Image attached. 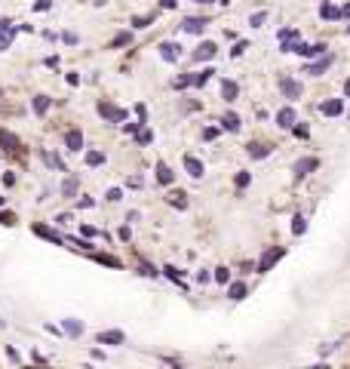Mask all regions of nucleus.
Segmentation results:
<instances>
[{
    "mask_svg": "<svg viewBox=\"0 0 350 369\" xmlns=\"http://www.w3.org/2000/svg\"><path fill=\"white\" fill-rule=\"evenodd\" d=\"M34 234H40V237H46L49 243H62V237L55 234V231H49V228H43V225H34Z\"/></svg>",
    "mask_w": 350,
    "mask_h": 369,
    "instance_id": "18",
    "label": "nucleus"
},
{
    "mask_svg": "<svg viewBox=\"0 0 350 369\" xmlns=\"http://www.w3.org/2000/svg\"><path fill=\"white\" fill-rule=\"evenodd\" d=\"M347 31H350V28H347Z\"/></svg>",
    "mask_w": 350,
    "mask_h": 369,
    "instance_id": "47",
    "label": "nucleus"
},
{
    "mask_svg": "<svg viewBox=\"0 0 350 369\" xmlns=\"http://www.w3.org/2000/svg\"><path fill=\"white\" fill-rule=\"evenodd\" d=\"M151 22H154V15H138V19H132V25H135V28H147Z\"/></svg>",
    "mask_w": 350,
    "mask_h": 369,
    "instance_id": "29",
    "label": "nucleus"
},
{
    "mask_svg": "<svg viewBox=\"0 0 350 369\" xmlns=\"http://www.w3.org/2000/svg\"><path fill=\"white\" fill-rule=\"evenodd\" d=\"M99 345H123V332H117V329L99 332Z\"/></svg>",
    "mask_w": 350,
    "mask_h": 369,
    "instance_id": "12",
    "label": "nucleus"
},
{
    "mask_svg": "<svg viewBox=\"0 0 350 369\" xmlns=\"http://www.w3.org/2000/svg\"><path fill=\"white\" fill-rule=\"evenodd\" d=\"M49 3H52V0H37V6H34V9H49Z\"/></svg>",
    "mask_w": 350,
    "mask_h": 369,
    "instance_id": "42",
    "label": "nucleus"
},
{
    "mask_svg": "<svg viewBox=\"0 0 350 369\" xmlns=\"http://www.w3.org/2000/svg\"><path fill=\"white\" fill-rule=\"evenodd\" d=\"M243 49H246V40H239V43L233 46V56H243Z\"/></svg>",
    "mask_w": 350,
    "mask_h": 369,
    "instance_id": "41",
    "label": "nucleus"
},
{
    "mask_svg": "<svg viewBox=\"0 0 350 369\" xmlns=\"http://www.w3.org/2000/svg\"><path fill=\"white\" fill-rule=\"evenodd\" d=\"M264 19H267V12H255V15H252V19H249V25H255V28H258V25H261Z\"/></svg>",
    "mask_w": 350,
    "mask_h": 369,
    "instance_id": "35",
    "label": "nucleus"
},
{
    "mask_svg": "<svg viewBox=\"0 0 350 369\" xmlns=\"http://www.w3.org/2000/svg\"><path fill=\"white\" fill-rule=\"evenodd\" d=\"M62 194H65V197H74V194H77V175H71V179H65V185H62Z\"/></svg>",
    "mask_w": 350,
    "mask_h": 369,
    "instance_id": "23",
    "label": "nucleus"
},
{
    "mask_svg": "<svg viewBox=\"0 0 350 369\" xmlns=\"http://www.w3.org/2000/svg\"><path fill=\"white\" fill-rule=\"evenodd\" d=\"M344 93H347V96H350V80H347V83H344Z\"/></svg>",
    "mask_w": 350,
    "mask_h": 369,
    "instance_id": "45",
    "label": "nucleus"
},
{
    "mask_svg": "<svg viewBox=\"0 0 350 369\" xmlns=\"http://www.w3.org/2000/svg\"><path fill=\"white\" fill-rule=\"evenodd\" d=\"M320 15H323V19H341V9L332 6V3H323L320 6Z\"/></svg>",
    "mask_w": 350,
    "mask_h": 369,
    "instance_id": "21",
    "label": "nucleus"
},
{
    "mask_svg": "<svg viewBox=\"0 0 350 369\" xmlns=\"http://www.w3.org/2000/svg\"><path fill=\"white\" fill-rule=\"evenodd\" d=\"M212 56H215V43H212V40L200 43V46L194 49V59H197V62H203V59H212Z\"/></svg>",
    "mask_w": 350,
    "mask_h": 369,
    "instance_id": "10",
    "label": "nucleus"
},
{
    "mask_svg": "<svg viewBox=\"0 0 350 369\" xmlns=\"http://www.w3.org/2000/svg\"><path fill=\"white\" fill-rule=\"evenodd\" d=\"M120 197H123V191H120V188H111V191H108V200H111V203H117Z\"/></svg>",
    "mask_w": 350,
    "mask_h": 369,
    "instance_id": "34",
    "label": "nucleus"
},
{
    "mask_svg": "<svg viewBox=\"0 0 350 369\" xmlns=\"http://www.w3.org/2000/svg\"><path fill=\"white\" fill-rule=\"evenodd\" d=\"M243 295H246V286H243V283H233V286H231V298H233V302H239Z\"/></svg>",
    "mask_w": 350,
    "mask_h": 369,
    "instance_id": "27",
    "label": "nucleus"
},
{
    "mask_svg": "<svg viewBox=\"0 0 350 369\" xmlns=\"http://www.w3.org/2000/svg\"><path fill=\"white\" fill-rule=\"evenodd\" d=\"M0 148L3 151H18V138L9 129H0Z\"/></svg>",
    "mask_w": 350,
    "mask_h": 369,
    "instance_id": "11",
    "label": "nucleus"
},
{
    "mask_svg": "<svg viewBox=\"0 0 350 369\" xmlns=\"http://www.w3.org/2000/svg\"><path fill=\"white\" fill-rule=\"evenodd\" d=\"M86 163L89 166H102L105 163V154L102 151H86Z\"/></svg>",
    "mask_w": 350,
    "mask_h": 369,
    "instance_id": "25",
    "label": "nucleus"
},
{
    "mask_svg": "<svg viewBox=\"0 0 350 369\" xmlns=\"http://www.w3.org/2000/svg\"><path fill=\"white\" fill-rule=\"evenodd\" d=\"M295 135H298V138H307L310 132H307V126H295Z\"/></svg>",
    "mask_w": 350,
    "mask_h": 369,
    "instance_id": "40",
    "label": "nucleus"
},
{
    "mask_svg": "<svg viewBox=\"0 0 350 369\" xmlns=\"http://www.w3.org/2000/svg\"><path fill=\"white\" fill-rule=\"evenodd\" d=\"M249 157H252V160H261V157H267L270 154V145H264V142H249Z\"/></svg>",
    "mask_w": 350,
    "mask_h": 369,
    "instance_id": "7",
    "label": "nucleus"
},
{
    "mask_svg": "<svg viewBox=\"0 0 350 369\" xmlns=\"http://www.w3.org/2000/svg\"><path fill=\"white\" fill-rule=\"evenodd\" d=\"M292 123H295V111H292V108H283V111H276V126L289 129Z\"/></svg>",
    "mask_w": 350,
    "mask_h": 369,
    "instance_id": "13",
    "label": "nucleus"
},
{
    "mask_svg": "<svg viewBox=\"0 0 350 369\" xmlns=\"http://www.w3.org/2000/svg\"><path fill=\"white\" fill-rule=\"evenodd\" d=\"M280 90H283L286 99H298L301 96V86L295 83V80H289V77H280Z\"/></svg>",
    "mask_w": 350,
    "mask_h": 369,
    "instance_id": "5",
    "label": "nucleus"
},
{
    "mask_svg": "<svg viewBox=\"0 0 350 369\" xmlns=\"http://www.w3.org/2000/svg\"><path fill=\"white\" fill-rule=\"evenodd\" d=\"M62 40H65V43H71V46H74V43H77V34H71V31H68V34H62Z\"/></svg>",
    "mask_w": 350,
    "mask_h": 369,
    "instance_id": "39",
    "label": "nucleus"
},
{
    "mask_svg": "<svg viewBox=\"0 0 350 369\" xmlns=\"http://www.w3.org/2000/svg\"><path fill=\"white\" fill-rule=\"evenodd\" d=\"M212 74H215L212 68H203V74H194V77H191V86H203V83H206Z\"/></svg>",
    "mask_w": 350,
    "mask_h": 369,
    "instance_id": "24",
    "label": "nucleus"
},
{
    "mask_svg": "<svg viewBox=\"0 0 350 369\" xmlns=\"http://www.w3.org/2000/svg\"><path fill=\"white\" fill-rule=\"evenodd\" d=\"M341 15H347V19H350V3H344V6H341Z\"/></svg>",
    "mask_w": 350,
    "mask_h": 369,
    "instance_id": "44",
    "label": "nucleus"
},
{
    "mask_svg": "<svg viewBox=\"0 0 350 369\" xmlns=\"http://www.w3.org/2000/svg\"><path fill=\"white\" fill-rule=\"evenodd\" d=\"M123 43H129V34H117L114 37V46H123Z\"/></svg>",
    "mask_w": 350,
    "mask_h": 369,
    "instance_id": "38",
    "label": "nucleus"
},
{
    "mask_svg": "<svg viewBox=\"0 0 350 369\" xmlns=\"http://www.w3.org/2000/svg\"><path fill=\"white\" fill-rule=\"evenodd\" d=\"M65 145H68L71 151H80V148H83V132H80V129H68Z\"/></svg>",
    "mask_w": 350,
    "mask_h": 369,
    "instance_id": "9",
    "label": "nucleus"
},
{
    "mask_svg": "<svg viewBox=\"0 0 350 369\" xmlns=\"http://www.w3.org/2000/svg\"><path fill=\"white\" fill-rule=\"evenodd\" d=\"M46 111H49V96H37V99H34V114L43 117Z\"/></svg>",
    "mask_w": 350,
    "mask_h": 369,
    "instance_id": "20",
    "label": "nucleus"
},
{
    "mask_svg": "<svg viewBox=\"0 0 350 369\" xmlns=\"http://www.w3.org/2000/svg\"><path fill=\"white\" fill-rule=\"evenodd\" d=\"M280 255H283V249H280V246H270V249L261 255V261H258V271H267V268H270V265H273V261L280 258Z\"/></svg>",
    "mask_w": 350,
    "mask_h": 369,
    "instance_id": "2",
    "label": "nucleus"
},
{
    "mask_svg": "<svg viewBox=\"0 0 350 369\" xmlns=\"http://www.w3.org/2000/svg\"><path fill=\"white\" fill-rule=\"evenodd\" d=\"M221 126H225V129H231V132H236V129H239V117H236L233 111H228L225 117H221Z\"/></svg>",
    "mask_w": 350,
    "mask_h": 369,
    "instance_id": "16",
    "label": "nucleus"
},
{
    "mask_svg": "<svg viewBox=\"0 0 350 369\" xmlns=\"http://www.w3.org/2000/svg\"><path fill=\"white\" fill-rule=\"evenodd\" d=\"M184 169H188V175H194V179H200V175H203V163L197 160V157H184Z\"/></svg>",
    "mask_w": 350,
    "mask_h": 369,
    "instance_id": "14",
    "label": "nucleus"
},
{
    "mask_svg": "<svg viewBox=\"0 0 350 369\" xmlns=\"http://www.w3.org/2000/svg\"><path fill=\"white\" fill-rule=\"evenodd\" d=\"M43 157H46V163H49V166H55V169H65L62 157H55V154H43Z\"/></svg>",
    "mask_w": 350,
    "mask_h": 369,
    "instance_id": "28",
    "label": "nucleus"
},
{
    "mask_svg": "<svg viewBox=\"0 0 350 369\" xmlns=\"http://www.w3.org/2000/svg\"><path fill=\"white\" fill-rule=\"evenodd\" d=\"M138 142H141V145H151V142H154V135L144 129V132H138Z\"/></svg>",
    "mask_w": 350,
    "mask_h": 369,
    "instance_id": "36",
    "label": "nucleus"
},
{
    "mask_svg": "<svg viewBox=\"0 0 350 369\" xmlns=\"http://www.w3.org/2000/svg\"><path fill=\"white\" fill-rule=\"evenodd\" d=\"M197 3H206V0H197Z\"/></svg>",
    "mask_w": 350,
    "mask_h": 369,
    "instance_id": "46",
    "label": "nucleus"
},
{
    "mask_svg": "<svg viewBox=\"0 0 350 369\" xmlns=\"http://www.w3.org/2000/svg\"><path fill=\"white\" fill-rule=\"evenodd\" d=\"M172 179H175V175H172V169H169V166H166V163L160 160V163H157V182H160V185H172Z\"/></svg>",
    "mask_w": 350,
    "mask_h": 369,
    "instance_id": "15",
    "label": "nucleus"
},
{
    "mask_svg": "<svg viewBox=\"0 0 350 369\" xmlns=\"http://www.w3.org/2000/svg\"><path fill=\"white\" fill-rule=\"evenodd\" d=\"M184 86H191V74H181V77L175 80V90H184Z\"/></svg>",
    "mask_w": 350,
    "mask_h": 369,
    "instance_id": "32",
    "label": "nucleus"
},
{
    "mask_svg": "<svg viewBox=\"0 0 350 369\" xmlns=\"http://www.w3.org/2000/svg\"><path fill=\"white\" fill-rule=\"evenodd\" d=\"M215 280H218V283H228V268H218L215 271Z\"/></svg>",
    "mask_w": 350,
    "mask_h": 369,
    "instance_id": "37",
    "label": "nucleus"
},
{
    "mask_svg": "<svg viewBox=\"0 0 350 369\" xmlns=\"http://www.w3.org/2000/svg\"><path fill=\"white\" fill-rule=\"evenodd\" d=\"M169 203L178 206V209H184V206H188V194H184V191H172V194H169Z\"/></svg>",
    "mask_w": 350,
    "mask_h": 369,
    "instance_id": "22",
    "label": "nucleus"
},
{
    "mask_svg": "<svg viewBox=\"0 0 350 369\" xmlns=\"http://www.w3.org/2000/svg\"><path fill=\"white\" fill-rule=\"evenodd\" d=\"M320 111H323L326 117H338V114L344 111V102H341V99H329V102L320 105Z\"/></svg>",
    "mask_w": 350,
    "mask_h": 369,
    "instance_id": "3",
    "label": "nucleus"
},
{
    "mask_svg": "<svg viewBox=\"0 0 350 369\" xmlns=\"http://www.w3.org/2000/svg\"><path fill=\"white\" fill-rule=\"evenodd\" d=\"M175 6V0H163V9H172Z\"/></svg>",
    "mask_w": 350,
    "mask_h": 369,
    "instance_id": "43",
    "label": "nucleus"
},
{
    "mask_svg": "<svg viewBox=\"0 0 350 369\" xmlns=\"http://www.w3.org/2000/svg\"><path fill=\"white\" fill-rule=\"evenodd\" d=\"M65 332H68V336H80V332H83V323H77V320H65Z\"/></svg>",
    "mask_w": 350,
    "mask_h": 369,
    "instance_id": "26",
    "label": "nucleus"
},
{
    "mask_svg": "<svg viewBox=\"0 0 350 369\" xmlns=\"http://www.w3.org/2000/svg\"><path fill=\"white\" fill-rule=\"evenodd\" d=\"M292 231H295V234H304V231H307V222L298 216V219H295V225H292Z\"/></svg>",
    "mask_w": 350,
    "mask_h": 369,
    "instance_id": "30",
    "label": "nucleus"
},
{
    "mask_svg": "<svg viewBox=\"0 0 350 369\" xmlns=\"http://www.w3.org/2000/svg\"><path fill=\"white\" fill-rule=\"evenodd\" d=\"M178 49H181V46H175L172 40H166V43H160V56H163L166 62H178V56H181Z\"/></svg>",
    "mask_w": 350,
    "mask_h": 369,
    "instance_id": "6",
    "label": "nucleus"
},
{
    "mask_svg": "<svg viewBox=\"0 0 350 369\" xmlns=\"http://www.w3.org/2000/svg\"><path fill=\"white\" fill-rule=\"evenodd\" d=\"M12 34H15V31H6V34H0V49H6V46L12 43Z\"/></svg>",
    "mask_w": 350,
    "mask_h": 369,
    "instance_id": "31",
    "label": "nucleus"
},
{
    "mask_svg": "<svg viewBox=\"0 0 350 369\" xmlns=\"http://www.w3.org/2000/svg\"><path fill=\"white\" fill-rule=\"evenodd\" d=\"M99 114H102L105 120H111V123H120V120L126 117V111L114 108V105H108V102H99Z\"/></svg>",
    "mask_w": 350,
    "mask_h": 369,
    "instance_id": "1",
    "label": "nucleus"
},
{
    "mask_svg": "<svg viewBox=\"0 0 350 369\" xmlns=\"http://www.w3.org/2000/svg\"><path fill=\"white\" fill-rule=\"evenodd\" d=\"M249 179H252L249 172H239V175H236V188H246V185H249Z\"/></svg>",
    "mask_w": 350,
    "mask_h": 369,
    "instance_id": "33",
    "label": "nucleus"
},
{
    "mask_svg": "<svg viewBox=\"0 0 350 369\" xmlns=\"http://www.w3.org/2000/svg\"><path fill=\"white\" fill-rule=\"evenodd\" d=\"M221 93H225V99H228V102H233V99H236V93H239V86H236L233 80H225V83H221Z\"/></svg>",
    "mask_w": 350,
    "mask_h": 369,
    "instance_id": "19",
    "label": "nucleus"
},
{
    "mask_svg": "<svg viewBox=\"0 0 350 369\" xmlns=\"http://www.w3.org/2000/svg\"><path fill=\"white\" fill-rule=\"evenodd\" d=\"M332 62H335V59H332V56H329V52H323V59H320V62H313V65L307 68V74H313V77H320V74L326 71V68H329Z\"/></svg>",
    "mask_w": 350,
    "mask_h": 369,
    "instance_id": "8",
    "label": "nucleus"
},
{
    "mask_svg": "<svg viewBox=\"0 0 350 369\" xmlns=\"http://www.w3.org/2000/svg\"><path fill=\"white\" fill-rule=\"evenodd\" d=\"M203 28H206V19H188L184 22V31L188 34H203Z\"/></svg>",
    "mask_w": 350,
    "mask_h": 369,
    "instance_id": "17",
    "label": "nucleus"
},
{
    "mask_svg": "<svg viewBox=\"0 0 350 369\" xmlns=\"http://www.w3.org/2000/svg\"><path fill=\"white\" fill-rule=\"evenodd\" d=\"M317 166H320V163H317V157H304V160L295 163V175H298V179H304V175H307V172H313Z\"/></svg>",
    "mask_w": 350,
    "mask_h": 369,
    "instance_id": "4",
    "label": "nucleus"
}]
</instances>
